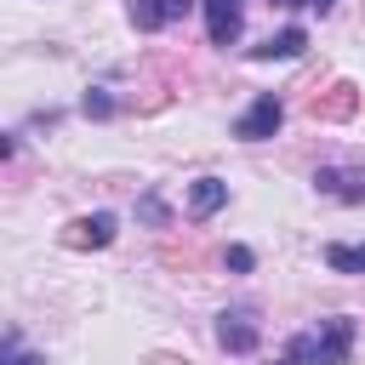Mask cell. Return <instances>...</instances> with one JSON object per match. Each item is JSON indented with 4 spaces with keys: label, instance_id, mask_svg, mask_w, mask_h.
<instances>
[{
    "label": "cell",
    "instance_id": "4fadbf2b",
    "mask_svg": "<svg viewBox=\"0 0 365 365\" xmlns=\"http://www.w3.org/2000/svg\"><path fill=\"white\" fill-rule=\"evenodd\" d=\"M80 114H86V120H108V114H114V97H108L103 86H91V91L80 97Z\"/></svg>",
    "mask_w": 365,
    "mask_h": 365
},
{
    "label": "cell",
    "instance_id": "30bf717a",
    "mask_svg": "<svg viewBox=\"0 0 365 365\" xmlns=\"http://www.w3.org/2000/svg\"><path fill=\"white\" fill-rule=\"evenodd\" d=\"M319 257H325L331 274H365V245H342V240H331Z\"/></svg>",
    "mask_w": 365,
    "mask_h": 365
},
{
    "label": "cell",
    "instance_id": "5b68a950",
    "mask_svg": "<svg viewBox=\"0 0 365 365\" xmlns=\"http://www.w3.org/2000/svg\"><path fill=\"white\" fill-rule=\"evenodd\" d=\"M200 6H205V34H211V46H234L240 29H245V6H240V0H200Z\"/></svg>",
    "mask_w": 365,
    "mask_h": 365
},
{
    "label": "cell",
    "instance_id": "7c38bea8",
    "mask_svg": "<svg viewBox=\"0 0 365 365\" xmlns=\"http://www.w3.org/2000/svg\"><path fill=\"white\" fill-rule=\"evenodd\" d=\"M274 365H319V348H314V331H302V336H291V348L274 359Z\"/></svg>",
    "mask_w": 365,
    "mask_h": 365
},
{
    "label": "cell",
    "instance_id": "5bb4252c",
    "mask_svg": "<svg viewBox=\"0 0 365 365\" xmlns=\"http://www.w3.org/2000/svg\"><path fill=\"white\" fill-rule=\"evenodd\" d=\"M137 217L154 222V228H171V205H165L160 194H143V200H137Z\"/></svg>",
    "mask_w": 365,
    "mask_h": 365
},
{
    "label": "cell",
    "instance_id": "6da1fadb",
    "mask_svg": "<svg viewBox=\"0 0 365 365\" xmlns=\"http://www.w3.org/2000/svg\"><path fill=\"white\" fill-rule=\"evenodd\" d=\"M354 114H359V86L354 80H336V86H325V91L308 97V120H319V125H342Z\"/></svg>",
    "mask_w": 365,
    "mask_h": 365
},
{
    "label": "cell",
    "instance_id": "3957f363",
    "mask_svg": "<svg viewBox=\"0 0 365 365\" xmlns=\"http://www.w3.org/2000/svg\"><path fill=\"white\" fill-rule=\"evenodd\" d=\"M114 228H120V222H114L108 211H91V217L63 222V234H57V240H63L68 251H103V245H114Z\"/></svg>",
    "mask_w": 365,
    "mask_h": 365
},
{
    "label": "cell",
    "instance_id": "7a4b0ae2",
    "mask_svg": "<svg viewBox=\"0 0 365 365\" xmlns=\"http://www.w3.org/2000/svg\"><path fill=\"white\" fill-rule=\"evenodd\" d=\"M279 120H285V103H279L274 91H262V97L234 120V137H240V143H262V137H274V131H279Z\"/></svg>",
    "mask_w": 365,
    "mask_h": 365
},
{
    "label": "cell",
    "instance_id": "277c9868",
    "mask_svg": "<svg viewBox=\"0 0 365 365\" xmlns=\"http://www.w3.org/2000/svg\"><path fill=\"white\" fill-rule=\"evenodd\" d=\"M314 348H319V365H348V354H354V319H348V314L319 319Z\"/></svg>",
    "mask_w": 365,
    "mask_h": 365
},
{
    "label": "cell",
    "instance_id": "ffe728a7",
    "mask_svg": "<svg viewBox=\"0 0 365 365\" xmlns=\"http://www.w3.org/2000/svg\"><path fill=\"white\" fill-rule=\"evenodd\" d=\"M274 6H308V0H274Z\"/></svg>",
    "mask_w": 365,
    "mask_h": 365
},
{
    "label": "cell",
    "instance_id": "d6986e66",
    "mask_svg": "<svg viewBox=\"0 0 365 365\" xmlns=\"http://www.w3.org/2000/svg\"><path fill=\"white\" fill-rule=\"evenodd\" d=\"M308 6H314V11H319V17H325V11H331V6H336V0H308Z\"/></svg>",
    "mask_w": 365,
    "mask_h": 365
},
{
    "label": "cell",
    "instance_id": "ac0fdd59",
    "mask_svg": "<svg viewBox=\"0 0 365 365\" xmlns=\"http://www.w3.org/2000/svg\"><path fill=\"white\" fill-rule=\"evenodd\" d=\"M148 365H188V359H171V354H154Z\"/></svg>",
    "mask_w": 365,
    "mask_h": 365
},
{
    "label": "cell",
    "instance_id": "8fae6325",
    "mask_svg": "<svg viewBox=\"0 0 365 365\" xmlns=\"http://www.w3.org/2000/svg\"><path fill=\"white\" fill-rule=\"evenodd\" d=\"M165 23H171L165 0H131V29H143V34H160Z\"/></svg>",
    "mask_w": 365,
    "mask_h": 365
},
{
    "label": "cell",
    "instance_id": "9a60e30c",
    "mask_svg": "<svg viewBox=\"0 0 365 365\" xmlns=\"http://www.w3.org/2000/svg\"><path fill=\"white\" fill-rule=\"evenodd\" d=\"M0 365H46V354H23V348H17V331H6V348H0Z\"/></svg>",
    "mask_w": 365,
    "mask_h": 365
},
{
    "label": "cell",
    "instance_id": "52a82bcc",
    "mask_svg": "<svg viewBox=\"0 0 365 365\" xmlns=\"http://www.w3.org/2000/svg\"><path fill=\"white\" fill-rule=\"evenodd\" d=\"M217 342H222L228 354H251V348H257V319H251L245 308H222V314H217Z\"/></svg>",
    "mask_w": 365,
    "mask_h": 365
},
{
    "label": "cell",
    "instance_id": "2e32d148",
    "mask_svg": "<svg viewBox=\"0 0 365 365\" xmlns=\"http://www.w3.org/2000/svg\"><path fill=\"white\" fill-rule=\"evenodd\" d=\"M222 262H228L234 274H251V262H257V257H251V245H228V251H222Z\"/></svg>",
    "mask_w": 365,
    "mask_h": 365
},
{
    "label": "cell",
    "instance_id": "8992f818",
    "mask_svg": "<svg viewBox=\"0 0 365 365\" xmlns=\"http://www.w3.org/2000/svg\"><path fill=\"white\" fill-rule=\"evenodd\" d=\"M302 51H308V29L302 23H285L279 34H268L262 46H251V63H291Z\"/></svg>",
    "mask_w": 365,
    "mask_h": 365
},
{
    "label": "cell",
    "instance_id": "9c48e42d",
    "mask_svg": "<svg viewBox=\"0 0 365 365\" xmlns=\"http://www.w3.org/2000/svg\"><path fill=\"white\" fill-rule=\"evenodd\" d=\"M222 205H228V182H222V177H194V182H188V217H194V222L217 217Z\"/></svg>",
    "mask_w": 365,
    "mask_h": 365
},
{
    "label": "cell",
    "instance_id": "ba28073f",
    "mask_svg": "<svg viewBox=\"0 0 365 365\" xmlns=\"http://www.w3.org/2000/svg\"><path fill=\"white\" fill-rule=\"evenodd\" d=\"M314 188L331 194V200H342V205H359L365 200V177L359 171H342V165H319L314 171Z\"/></svg>",
    "mask_w": 365,
    "mask_h": 365
},
{
    "label": "cell",
    "instance_id": "e0dca14e",
    "mask_svg": "<svg viewBox=\"0 0 365 365\" xmlns=\"http://www.w3.org/2000/svg\"><path fill=\"white\" fill-rule=\"evenodd\" d=\"M188 6H200V0H165V11H171V17H182Z\"/></svg>",
    "mask_w": 365,
    "mask_h": 365
}]
</instances>
